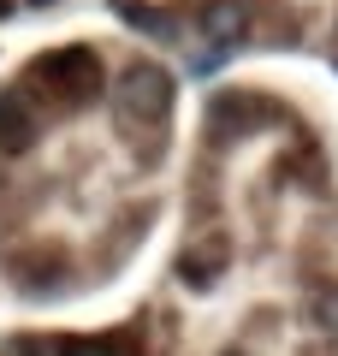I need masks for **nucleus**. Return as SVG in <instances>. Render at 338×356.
Listing matches in <instances>:
<instances>
[{"mask_svg": "<svg viewBox=\"0 0 338 356\" xmlns=\"http://www.w3.org/2000/svg\"><path fill=\"white\" fill-rule=\"evenodd\" d=\"M60 356H119L113 339H60Z\"/></svg>", "mask_w": 338, "mask_h": 356, "instance_id": "nucleus-8", "label": "nucleus"}, {"mask_svg": "<svg viewBox=\"0 0 338 356\" xmlns=\"http://www.w3.org/2000/svg\"><path fill=\"white\" fill-rule=\"evenodd\" d=\"M24 6H54V0H24Z\"/></svg>", "mask_w": 338, "mask_h": 356, "instance_id": "nucleus-9", "label": "nucleus"}, {"mask_svg": "<svg viewBox=\"0 0 338 356\" xmlns=\"http://www.w3.org/2000/svg\"><path fill=\"white\" fill-rule=\"evenodd\" d=\"M250 119H255L250 95H214V102H208V131H214V137H232V131H243Z\"/></svg>", "mask_w": 338, "mask_h": 356, "instance_id": "nucleus-6", "label": "nucleus"}, {"mask_svg": "<svg viewBox=\"0 0 338 356\" xmlns=\"http://www.w3.org/2000/svg\"><path fill=\"white\" fill-rule=\"evenodd\" d=\"M225 356H243V350H225Z\"/></svg>", "mask_w": 338, "mask_h": 356, "instance_id": "nucleus-10", "label": "nucleus"}, {"mask_svg": "<svg viewBox=\"0 0 338 356\" xmlns=\"http://www.w3.org/2000/svg\"><path fill=\"white\" fill-rule=\"evenodd\" d=\"M30 77L48 89L54 102H72V107H83V102H95V95H101V60L89 48L48 54V60H36V72H30Z\"/></svg>", "mask_w": 338, "mask_h": 356, "instance_id": "nucleus-2", "label": "nucleus"}, {"mask_svg": "<svg viewBox=\"0 0 338 356\" xmlns=\"http://www.w3.org/2000/svg\"><path fill=\"white\" fill-rule=\"evenodd\" d=\"M314 327H321V332H332V339H338V285L314 291Z\"/></svg>", "mask_w": 338, "mask_h": 356, "instance_id": "nucleus-7", "label": "nucleus"}, {"mask_svg": "<svg viewBox=\"0 0 338 356\" xmlns=\"http://www.w3.org/2000/svg\"><path fill=\"white\" fill-rule=\"evenodd\" d=\"M225 261H232V250H225V238H196L184 255H178V273H184V285H196V291H208L214 280L225 273Z\"/></svg>", "mask_w": 338, "mask_h": 356, "instance_id": "nucleus-3", "label": "nucleus"}, {"mask_svg": "<svg viewBox=\"0 0 338 356\" xmlns=\"http://www.w3.org/2000/svg\"><path fill=\"white\" fill-rule=\"evenodd\" d=\"M202 36L232 48V42L250 36V0H208L202 6Z\"/></svg>", "mask_w": 338, "mask_h": 356, "instance_id": "nucleus-4", "label": "nucleus"}, {"mask_svg": "<svg viewBox=\"0 0 338 356\" xmlns=\"http://www.w3.org/2000/svg\"><path fill=\"white\" fill-rule=\"evenodd\" d=\"M113 107H119L125 125H161L166 107H172V72H161L154 60L125 65L119 83H113Z\"/></svg>", "mask_w": 338, "mask_h": 356, "instance_id": "nucleus-1", "label": "nucleus"}, {"mask_svg": "<svg viewBox=\"0 0 338 356\" xmlns=\"http://www.w3.org/2000/svg\"><path fill=\"white\" fill-rule=\"evenodd\" d=\"M36 137H42V113L30 102H13V95H6V102H0V149L18 154V149H30Z\"/></svg>", "mask_w": 338, "mask_h": 356, "instance_id": "nucleus-5", "label": "nucleus"}]
</instances>
